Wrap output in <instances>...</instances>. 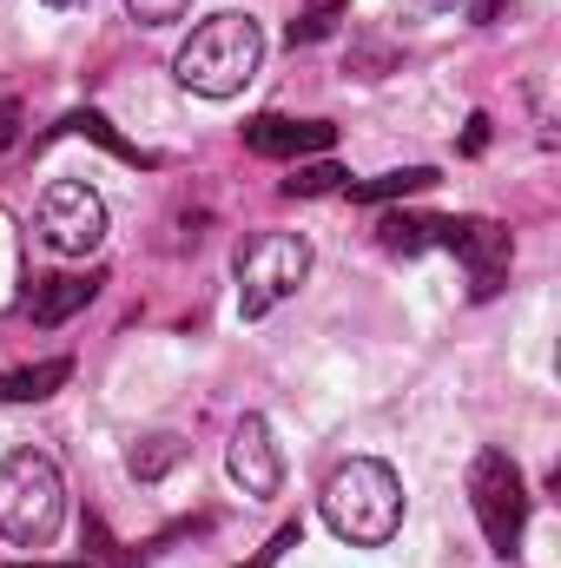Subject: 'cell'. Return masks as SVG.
I'll return each instance as SVG.
<instances>
[{
  "instance_id": "1",
  "label": "cell",
  "mask_w": 561,
  "mask_h": 568,
  "mask_svg": "<svg viewBox=\"0 0 561 568\" xmlns=\"http://www.w3.org/2000/svg\"><path fill=\"white\" fill-rule=\"evenodd\" d=\"M258 67H265V27H258L252 13H212V20H198V27L178 40V53H172L178 87L198 93V100H232V93H245V87L258 80Z\"/></svg>"
},
{
  "instance_id": "2",
  "label": "cell",
  "mask_w": 561,
  "mask_h": 568,
  "mask_svg": "<svg viewBox=\"0 0 561 568\" xmlns=\"http://www.w3.org/2000/svg\"><path fill=\"white\" fill-rule=\"evenodd\" d=\"M317 509H324L330 536H344L350 549H384V542L404 529V483H397L390 463H377V456H350V463L330 469Z\"/></svg>"
},
{
  "instance_id": "3",
  "label": "cell",
  "mask_w": 561,
  "mask_h": 568,
  "mask_svg": "<svg viewBox=\"0 0 561 568\" xmlns=\"http://www.w3.org/2000/svg\"><path fill=\"white\" fill-rule=\"evenodd\" d=\"M377 232H384L390 252H422V245L462 252V258H469V291H476V297H496L502 278H509V258H516V239H509L496 219H404V212H390Z\"/></svg>"
},
{
  "instance_id": "4",
  "label": "cell",
  "mask_w": 561,
  "mask_h": 568,
  "mask_svg": "<svg viewBox=\"0 0 561 568\" xmlns=\"http://www.w3.org/2000/svg\"><path fill=\"white\" fill-rule=\"evenodd\" d=\"M67 523V483L53 469V456L40 449H13L0 463V536L13 549H47Z\"/></svg>"
},
{
  "instance_id": "5",
  "label": "cell",
  "mask_w": 561,
  "mask_h": 568,
  "mask_svg": "<svg viewBox=\"0 0 561 568\" xmlns=\"http://www.w3.org/2000/svg\"><path fill=\"white\" fill-rule=\"evenodd\" d=\"M310 278V239L297 232H258L238 245V317L278 311L297 284Z\"/></svg>"
},
{
  "instance_id": "6",
  "label": "cell",
  "mask_w": 561,
  "mask_h": 568,
  "mask_svg": "<svg viewBox=\"0 0 561 568\" xmlns=\"http://www.w3.org/2000/svg\"><path fill=\"white\" fill-rule=\"evenodd\" d=\"M469 503H476V523H482L489 549L509 562V556L522 549V529H529V483H522L516 456L482 449L476 469H469Z\"/></svg>"
},
{
  "instance_id": "7",
  "label": "cell",
  "mask_w": 561,
  "mask_h": 568,
  "mask_svg": "<svg viewBox=\"0 0 561 568\" xmlns=\"http://www.w3.org/2000/svg\"><path fill=\"white\" fill-rule=\"evenodd\" d=\"M40 239L67 258H86L106 245V199L86 179H53L40 192Z\"/></svg>"
},
{
  "instance_id": "8",
  "label": "cell",
  "mask_w": 561,
  "mask_h": 568,
  "mask_svg": "<svg viewBox=\"0 0 561 568\" xmlns=\"http://www.w3.org/2000/svg\"><path fill=\"white\" fill-rule=\"evenodd\" d=\"M225 469L245 496H278L284 489V456H278V436L265 417H238L232 429V449H225Z\"/></svg>"
},
{
  "instance_id": "9",
  "label": "cell",
  "mask_w": 561,
  "mask_h": 568,
  "mask_svg": "<svg viewBox=\"0 0 561 568\" xmlns=\"http://www.w3.org/2000/svg\"><path fill=\"white\" fill-rule=\"evenodd\" d=\"M337 126L330 120H284V113H258L245 120V145L265 159H304V152H330Z\"/></svg>"
},
{
  "instance_id": "10",
  "label": "cell",
  "mask_w": 561,
  "mask_h": 568,
  "mask_svg": "<svg viewBox=\"0 0 561 568\" xmlns=\"http://www.w3.org/2000/svg\"><path fill=\"white\" fill-rule=\"evenodd\" d=\"M100 284H106L100 272H86V278H67V272H60V278H40L33 297H27V317H33L40 331H53V324H67L73 311H86V304L100 297Z\"/></svg>"
},
{
  "instance_id": "11",
  "label": "cell",
  "mask_w": 561,
  "mask_h": 568,
  "mask_svg": "<svg viewBox=\"0 0 561 568\" xmlns=\"http://www.w3.org/2000/svg\"><path fill=\"white\" fill-rule=\"evenodd\" d=\"M67 377H73V364H67V357L20 364V371H7V377H0V404H40V397H53Z\"/></svg>"
},
{
  "instance_id": "12",
  "label": "cell",
  "mask_w": 561,
  "mask_h": 568,
  "mask_svg": "<svg viewBox=\"0 0 561 568\" xmlns=\"http://www.w3.org/2000/svg\"><path fill=\"white\" fill-rule=\"evenodd\" d=\"M185 463V443L172 436V429H152V436H140L133 449H126V469L140 476V483H159L165 469H178Z\"/></svg>"
},
{
  "instance_id": "13",
  "label": "cell",
  "mask_w": 561,
  "mask_h": 568,
  "mask_svg": "<svg viewBox=\"0 0 561 568\" xmlns=\"http://www.w3.org/2000/svg\"><path fill=\"white\" fill-rule=\"evenodd\" d=\"M436 185V165H404V172H384V179H370V185H344L350 199H364V205H377V199H410V192H429Z\"/></svg>"
},
{
  "instance_id": "14",
  "label": "cell",
  "mask_w": 561,
  "mask_h": 568,
  "mask_svg": "<svg viewBox=\"0 0 561 568\" xmlns=\"http://www.w3.org/2000/svg\"><path fill=\"white\" fill-rule=\"evenodd\" d=\"M350 13V0H304V13L290 20V47H310L324 33H337V20Z\"/></svg>"
},
{
  "instance_id": "15",
  "label": "cell",
  "mask_w": 561,
  "mask_h": 568,
  "mask_svg": "<svg viewBox=\"0 0 561 568\" xmlns=\"http://www.w3.org/2000/svg\"><path fill=\"white\" fill-rule=\"evenodd\" d=\"M337 185H350V172H344V165H297V172L284 179V192H290V199H317V192H337Z\"/></svg>"
},
{
  "instance_id": "16",
  "label": "cell",
  "mask_w": 561,
  "mask_h": 568,
  "mask_svg": "<svg viewBox=\"0 0 561 568\" xmlns=\"http://www.w3.org/2000/svg\"><path fill=\"white\" fill-rule=\"evenodd\" d=\"M185 7H192V0H126V13H133L140 27H172V20H185Z\"/></svg>"
},
{
  "instance_id": "17",
  "label": "cell",
  "mask_w": 561,
  "mask_h": 568,
  "mask_svg": "<svg viewBox=\"0 0 561 568\" xmlns=\"http://www.w3.org/2000/svg\"><path fill=\"white\" fill-rule=\"evenodd\" d=\"M290 542H297V529H284V536H278V542H272V549H265L252 568H272V562H278V549H290Z\"/></svg>"
},
{
  "instance_id": "18",
  "label": "cell",
  "mask_w": 561,
  "mask_h": 568,
  "mask_svg": "<svg viewBox=\"0 0 561 568\" xmlns=\"http://www.w3.org/2000/svg\"><path fill=\"white\" fill-rule=\"evenodd\" d=\"M482 145H489V120L476 113V120H469V152H482Z\"/></svg>"
},
{
  "instance_id": "19",
  "label": "cell",
  "mask_w": 561,
  "mask_h": 568,
  "mask_svg": "<svg viewBox=\"0 0 561 568\" xmlns=\"http://www.w3.org/2000/svg\"><path fill=\"white\" fill-rule=\"evenodd\" d=\"M13 568H93V562H13Z\"/></svg>"
},
{
  "instance_id": "20",
  "label": "cell",
  "mask_w": 561,
  "mask_h": 568,
  "mask_svg": "<svg viewBox=\"0 0 561 568\" xmlns=\"http://www.w3.org/2000/svg\"><path fill=\"white\" fill-rule=\"evenodd\" d=\"M476 20H496V0H476Z\"/></svg>"
},
{
  "instance_id": "21",
  "label": "cell",
  "mask_w": 561,
  "mask_h": 568,
  "mask_svg": "<svg viewBox=\"0 0 561 568\" xmlns=\"http://www.w3.org/2000/svg\"><path fill=\"white\" fill-rule=\"evenodd\" d=\"M47 7H60V13H73V7H86V0H47Z\"/></svg>"
}]
</instances>
